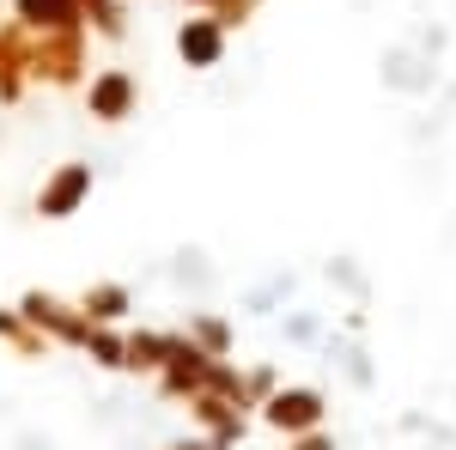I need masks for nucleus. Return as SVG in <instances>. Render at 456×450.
<instances>
[{"mask_svg":"<svg viewBox=\"0 0 456 450\" xmlns=\"http://www.w3.org/2000/svg\"><path fill=\"white\" fill-rule=\"evenodd\" d=\"M19 311H25V323L49 329L55 341H68V347H86V341H92V316H86V311L73 316L68 305H55L49 292H25V305H19Z\"/></svg>","mask_w":456,"mask_h":450,"instance_id":"1","label":"nucleus"},{"mask_svg":"<svg viewBox=\"0 0 456 450\" xmlns=\"http://www.w3.org/2000/svg\"><path fill=\"white\" fill-rule=\"evenodd\" d=\"M86 195H92V165H61V171L43 183L37 213H43V219H68V213H79Z\"/></svg>","mask_w":456,"mask_h":450,"instance_id":"2","label":"nucleus"},{"mask_svg":"<svg viewBox=\"0 0 456 450\" xmlns=\"http://www.w3.org/2000/svg\"><path fill=\"white\" fill-rule=\"evenodd\" d=\"M213 359L219 353H208V347H195V341H176L171 347V359H165V389L171 396H183V389H208V378H213Z\"/></svg>","mask_w":456,"mask_h":450,"instance_id":"3","label":"nucleus"},{"mask_svg":"<svg viewBox=\"0 0 456 450\" xmlns=\"http://www.w3.org/2000/svg\"><path fill=\"white\" fill-rule=\"evenodd\" d=\"M12 12H19L25 31H43V37L86 25V0H12Z\"/></svg>","mask_w":456,"mask_h":450,"instance_id":"4","label":"nucleus"},{"mask_svg":"<svg viewBox=\"0 0 456 450\" xmlns=\"http://www.w3.org/2000/svg\"><path fill=\"white\" fill-rule=\"evenodd\" d=\"M31 73L55 79V86H68L73 73H79V31H49V37H43V43L31 49Z\"/></svg>","mask_w":456,"mask_h":450,"instance_id":"5","label":"nucleus"},{"mask_svg":"<svg viewBox=\"0 0 456 450\" xmlns=\"http://www.w3.org/2000/svg\"><path fill=\"white\" fill-rule=\"evenodd\" d=\"M268 426H281V432H316L322 426V396L316 389H281L268 402Z\"/></svg>","mask_w":456,"mask_h":450,"instance_id":"6","label":"nucleus"},{"mask_svg":"<svg viewBox=\"0 0 456 450\" xmlns=\"http://www.w3.org/2000/svg\"><path fill=\"white\" fill-rule=\"evenodd\" d=\"M176 55H183L189 68H219V55H225V25H219V19H189V25L176 31Z\"/></svg>","mask_w":456,"mask_h":450,"instance_id":"7","label":"nucleus"},{"mask_svg":"<svg viewBox=\"0 0 456 450\" xmlns=\"http://www.w3.org/2000/svg\"><path fill=\"white\" fill-rule=\"evenodd\" d=\"M134 110V73H122V68H110L92 79V116L98 122H122Z\"/></svg>","mask_w":456,"mask_h":450,"instance_id":"8","label":"nucleus"},{"mask_svg":"<svg viewBox=\"0 0 456 450\" xmlns=\"http://www.w3.org/2000/svg\"><path fill=\"white\" fill-rule=\"evenodd\" d=\"M195 414L213 426V438H219V445H238V438H244V402H232V396L201 389V396H195Z\"/></svg>","mask_w":456,"mask_h":450,"instance_id":"9","label":"nucleus"},{"mask_svg":"<svg viewBox=\"0 0 456 450\" xmlns=\"http://www.w3.org/2000/svg\"><path fill=\"white\" fill-rule=\"evenodd\" d=\"M134 299H128V286L122 280H104V286H86V299H79V311L92 316V323H116V316L128 311Z\"/></svg>","mask_w":456,"mask_h":450,"instance_id":"10","label":"nucleus"},{"mask_svg":"<svg viewBox=\"0 0 456 450\" xmlns=\"http://www.w3.org/2000/svg\"><path fill=\"white\" fill-rule=\"evenodd\" d=\"M19 68H31V49L19 43V31H0V98H19Z\"/></svg>","mask_w":456,"mask_h":450,"instance_id":"11","label":"nucleus"},{"mask_svg":"<svg viewBox=\"0 0 456 450\" xmlns=\"http://www.w3.org/2000/svg\"><path fill=\"white\" fill-rule=\"evenodd\" d=\"M171 347H176V335H134L128 341V365H165Z\"/></svg>","mask_w":456,"mask_h":450,"instance_id":"12","label":"nucleus"},{"mask_svg":"<svg viewBox=\"0 0 456 450\" xmlns=\"http://www.w3.org/2000/svg\"><path fill=\"white\" fill-rule=\"evenodd\" d=\"M86 353H92L98 365H128V341H116V335H104V329H92Z\"/></svg>","mask_w":456,"mask_h":450,"instance_id":"13","label":"nucleus"},{"mask_svg":"<svg viewBox=\"0 0 456 450\" xmlns=\"http://www.w3.org/2000/svg\"><path fill=\"white\" fill-rule=\"evenodd\" d=\"M195 335H201V347H208V353H225V347H232V329H225V323H213V316H201V323H195Z\"/></svg>","mask_w":456,"mask_h":450,"instance_id":"14","label":"nucleus"},{"mask_svg":"<svg viewBox=\"0 0 456 450\" xmlns=\"http://www.w3.org/2000/svg\"><path fill=\"white\" fill-rule=\"evenodd\" d=\"M286 292H292V274H274L268 286H262V292H256V299H249V311H268V305H281Z\"/></svg>","mask_w":456,"mask_h":450,"instance_id":"15","label":"nucleus"},{"mask_svg":"<svg viewBox=\"0 0 456 450\" xmlns=\"http://www.w3.org/2000/svg\"><path fill=\"white\" fill-rule=\"evenodd\" d=\"M19 316H25V311H19ZM19 316H6V311H0V335H6V341H19L25 353H37V341L25 335V329H19Z\"/></svg>","mask_w":456,"mask_h":450,"instance_id":"16","label":"nucleus"},{"mask_svg":"<svg viewBox=\"0 0 456 450\" xmlns=\"http://www.w3.org/2000/svg\"><path fill=\"white\" fill-rule=\"evenodd\" d=\"M256 0H219V25H244Z\"/></svg>","mask_w":456,"mask_h":450,"instance_id":"17","label":"nucleus"},{"mask_svg":"<svg viewBox=\"0 0 456 450\" xmlns=\"http://www.w3.org/2000/svg\"><path fill=\"white\" fill-rule=\"evenodd\" d=\"M292 450H335V445H329L322 432H298V445H292Z\"/></svg>","mask_w":456,"mask_h":450,"instance_id":"18","label":"nucleus"},{"mask_svg":"<svg viewBox=\"0 0 456 450\" xmlns=\"http://www.w3.org/2000/svg\"><path fill=\"white\" fill-rule=\"evenodd\" d=\"M171 450H232V445H219V438H189V445H171Z\"/></svg>","mask_w":456,"mask_h":450,"instance_id":"19","label":"nucleus"}]
</instances>
